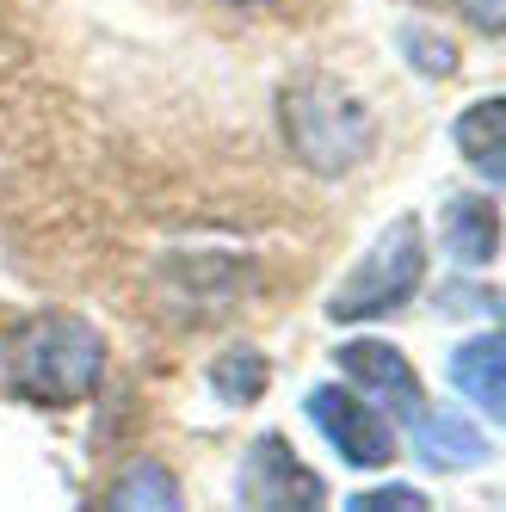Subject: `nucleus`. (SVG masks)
<instances>
[{
	"label": "nucleus",
	"mask_w": 506,
	"mask_h": 512,
	"mask_svg": "<svg viewBox=\"0 0 506 512\" xmlns=\"http://www.w3.org/2000/svg\"><path fill=\"white\" fill-rule=\"evenodd\" d=\"M235 500L253 506V512H309L328 500V488H321V475L291 451V438H253V451L235 475Z\"/></svg>",
	"instance_id": "5"
},
{
	"label": "nucleus",
	"mask_w": 506,
	"mask_h": 512,
	"mask_svg": "<svg viewBox=\"0 0 506 512\" xmlns=\"http://www.w3.org/2000/svg\"><path fill=\"white\" fill-rule=\"evenodd\" d=\"M229 7H266V0H229Z\"/></svg>",
	"instance_id": "16"
},
{
	"label": "nucleus",
	"mask_w": 506,
	"mask_h": 512,
	"mask_svg": "<svg viewBox=\"0 0 506 512\" xmlns=\"http://www.w3.org/2000/svg\"><path fill=\"white\" fill-rule=\"evenodd\" d=\"M105 383V334L87 315H31L7 340V389L31 408H75Z\"/></svg>",
	"instance_id": "2"
},
{
	"label": "nucleus",
	"mask_w": 506,
	"mask_h": 512,
	"mask_svg": "<svg viewBox=\"0 0 506 512\" xmlns=\"http://www.w3.org/2000/svg\"><path fill=\"white\" fill-rule=\"evenodd\" d=\"M334 364L346 371V383L365 395V401H377V408H389V414H402L408 426H414V414L426 408L414 364L395 352L389 340H346V346L334 352Z\"/></svg>",
	"instance_id": "6"
},
{
	"label": "nucleus",
	"mask_w": 506,
	"mask_h": 512,
	"mask_svg": "<svg viewBox=\"0 0 506 512\" xmlns=\"http://www.w3.org/2000/svg\"><path fill=\"white\" fill-rule=\"evenodd\" d=\"M451 136H457V155L476 167L488 186H494V179H506V105L500 99H476L451 124Z\"/></svg>",
	"instance_id": "10"
},
{
	"label": "nucleus",
	"mask_w": 506,
	"mask_h": 512,
	"mask_svg": "<svg viewBox=\"0 0 506 512\" xmlns=\"http://www.w3.org/2000/svg\"><path fill=\"white\" fill-rule=\"evenodd\" d=\"M445 253L457 266H494V253H500L494 198H451L445 204Z\"/></svg>",
	"instance_id": "9"
},
{
	"label": "nucleus",
	"mask_w": 506,
	"mask_h": 512,
	"mask_svg": "<svg viewBox=\"0 0 506 512\" xmlns=\"http://www.w3.org/2000/svg\"><path fill=\"white\" fill-rule=\"evenodd\" d=\"M383 506H408V512H420V506H426V494H420V488H408V482H395V488H371V494H352V512H383Z\"/></svg>",
	"instance_id": "14"
},
{
	"label": "nucleus",
	"mask_w": 506,
	"mask_h": 512,
	"mask_svg": "<svg viewBox=\"0 0 506 512\" xmlns=\"http://www.w3.org/2000/svg\"><path fill=\"white\" fill-rule=\"evenodd\" d=\"M414 445H420V463L426 469H476L488 463V432L476 420H463V414H432L420 408L414 414Z\"/></svg>",
	"instance_id": "7"
},
{
	"label": "nucleus",
	"mask_w": 506,
	"mask_h": 512,
	"mask_svg": "<svg viewBox=\"0 0 506 512\" xmlns=\"http://www.w3.org/2000/svg\"><path fill=\"white\" fill-rule=\"evenodd\" d=\"M266 383H272V364H266V352H253V346H229V352H216V364H210V389L229 401V408H253V401L266 395Z\"/></svg>",
	"instance_id": "12"
},
{
	"label": "nucleus",
	"mask_w": 506,
	"mask_h": 512,
	"mask_svg": "<svg viewBox=\"0 0 506 512\" xmlns=\"http://www.w3.org/2000/svg\"><path fill=\"white\" fill-rule=\"evenodd\" d=\"M402 50H408V62L420 68L426 81L457 75V50H451L445 38H432V31H420V25H408V31H402Z\"/></svg>",
	"instance_id": "13"
},
{
	"label": "nucleus",
	"mask_w": 506,
	"mask_h": 512,
	"mask_svg": "<svg viewBox=\"0 0 506 512\" xmlns=\"http://www.w3.org/2000/svg\"><path fill=\"white\" fill-rule=\"evenodd\" d=\"M463 19L482 31V38H500V25H506V0H457Z\"/></svg>",
	"instance_id": "15"
},
{
	"label": "nucleus",
	"mask_w": 506,
	"mask_h": 512,
	"mask_svg": "<svg viewBox=\"0 0 506 512\" xmlns=\"http://www.w3.org/2000/svg\"><path fill=\"white\" fill-rule=\"evenodd\" d=\"M105 506H124V512H179L186 494H179L167 463H130L118 482L105 488Z\"/></svg>",
	"instance_id": "11"
},
{
	"label": "nucleus",
	"mask_w": 506,
	"mask_h": 512,
	"mask_svg": "<svg viewBox=\"0 0 506 512\" xmlns=\"http://www.w3.org/2000/svg\"><path fill=\"white\" fill-rule=\"evenodd\" d=\"M303 414L315 420V432L340 451V463L352 469H383L395 457V432L377 414V401H365L352 383H315L303 395Z\"/></svg>",
	"instance_id": "4"
},
{
	"label": "nucleus",
	"mask_w": 506,
	"mask_h": 512,
	"mask_svg": "<svg viewBox=\"0 0 506 512\" xmlns=\"http://www.w3.org/2000/svg\"><path fill=\"white\" fill-rule=\"evenodd\" d=\"M278 136L309 173L321 179H346L377 142V118L340 75L303 68L278 87Z\"/></svg>",
	"instance_id": "1"
},
{
	"label": "nucleus",
	"mask_w": 506,
	"mask_h": 512,
	"mask_svg": "<svg viewBox=\"0 0 506 512\" xmlns=\"http://www.w3.org/2000/svg\"><path fill=\"white\" fill-rule=\"evenodd\" d=\"M420 278H426V229H420V216H395V223L365 247V260L334 284L328 321L352 327V321L395 315L402 303H414Z\"/></svg>",
	"instance_id": "3"
},
{
	"label": "nucleus",
	"mask_w": 506,
	"mask_h": 512,
	"mask_svg": "<svg viewBox=\"0 0 506 512\" xmlns=\"http://www.w3.org/2000/svg\"><path fill=\"white\" fill-rule=\"evenodd\" d=\"M451 383L457 395H469L482 414H506V346L500 334H476V340H463L451 352Z\"/></svg>",
	"instance_id": "8"
}]
</instances>
